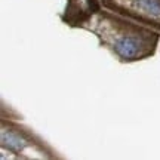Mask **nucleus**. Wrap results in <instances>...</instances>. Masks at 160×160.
I'll use <instances>...</instances> for the list:
<instances>
[{
  "label": "nucleus",
  "mask_w": 160,
  "mask_h": 160,
  "mask_svg": "<svg viewBox=\"0 0 160 160\" xmlns=\"http://www.w3.org/2000/svg\"><path fill=\"white\" fill-rule=\"evenodd\" d=\"M116 51L123 58H132L138 53V43L131 37H123L116 43Z\"/></svg>",
  "instance_id": "obj_1"
},
{
  "label": "nucleus",
  "mask_w": 160,
  "mask_h": 160,
  "mask_svg": "<svg viewBox=\"0 0 160 160\" xmlns=\"http://www.w3.org/2000/svg\"><path fill=\"white\" fill-rule=\"evenodd\" d=\"M2 142L8 148L15 150V151H19V150H22L25 147V142L19 137L13 135V133H3L2 135Z\"/></svg>",
  "instance_id": "obj_2"
},
{
  "label": "nucleus",
  "mask_w": 160,
  "mask_h": 160,
  "mask_svg": "<svg viewBox=\"0 0 160 160\" xmlns=\"http://www.w3.org/2000/svg\"><path fill=\"white\" fill-rule=\"evenodd\" d=\"M138 5L151 13H160V0H138Z\"/></svg>",
  "instance_id": "obj_3"
}]
</instances>
